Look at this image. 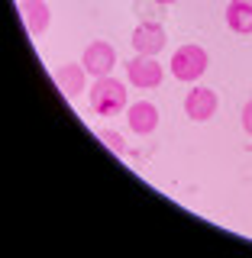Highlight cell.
<instances>
[{
  "instance_id": "cell-1",
  "label": "cell",
  "mask_w": 252,
  "mask_h": 258,
  "mask_svg": "<svg viewBox=\"0 0 252 258\" xmlns=\"http://www.w3.org/2000/svg\"><path fill=\"white\" fill-rule=\"evenodd\" d=\"M126 84L117 78H97L94 81V91H91V110L97 116H117L120 110L126 107Z\"/></svg>"
},
{
  "instance_id": "cell-2",
  "label": "cell",
  "mask_w": 252,
  "mask_h": 258,
  "mask_svg": "<svg viewBox=\"0 0 252 258\" xmlns=\"http://www.w3.org/2000/svg\"><path fill=\"white\" fill-rule=\"evenodd\" d=\"M204 71H207V52L200 45L188 42V45H181L172 55V75L178 81H188V84H191V81L204 78Z\"/></svg>"
},
{
  "instance_id": "cell-3",
  "label": "cell",
  "mask_w": 252,
  "mask_h": 258,
  "mask_svg": "<svg viewBox=\"0 0 252 258\" xmlns=\"http://www.w3.org/2000/svg\"><path fill=\"white\" fill-rule=\"evenodd\" d=\"M126 78L133 87H142V91H152V87L162 84L165 78V68L159 64L156 55H136V58L126 61Z\"/></svg>"
},
{
  "instance_id": "cell-4",
  "label": "cell",
  "mask_w": 252,
  "mask_h": 258,
  "mask_svg": "<svg viewBox=\"0 0 252 258\" xmlns=\"http://www.w3.org/2000/svg\"><path fill=\"white\" fill-rule=\"evenodd\" d=\"M81 64L87 68V75L107 78L113 71V64H117V48L110 42H104V39H94V42L84 48V55H81Z\"/></svg>"
},
{
  "instance_id": "cell-5",
  "label": "cell",
  "mask_w": 252,
  "mask_h": 258,
  "mask_svg": "<svg viewBox=\"0 0 252 258\" xmlns=\"http://www.w3.org/2000/svg\"><path fill=\"white\" fill-rule=\"evenodd\" d=\"M165 42H168L165 26L156 20H145L133 29V52H139V55H159L165 48Z\"/></svg>"
},
{
  "instance_id": "cell-6",
  "label": "cell",
  "mask_w": 252,
  "mask_h": 258,
  "mask_svg": "<svg viewBox=\"0 0 252 258\" xmlns=\"http://www.w3.org/2000/svg\"><path fill=\"white\" fill-rule=\"evenodd\" d=\"M184 113H188V119H194V123H207L217 113V94L210 87H200V84L191 87L188 97H184Z\"/></svg>"
},
{
  "instance_id": "cell-7",
  "label": "cell",
  "mask_w": 252,
  "mask_h": 258,
  "mask_svg": "<svg viewBox=\"0 0 252 258\" xmlns=\"http://www.w3.org/2000/svg\"><path fill=\"white\" fill-rule=\"evenodd\" d=\"M20 16L26 23L29 36H42L48 23H52V10H48L45 0H20Z\"/></svg>"
},
{
  "instance_id": "cell-8",
  "label": "cell",
  "mask_w": 252,
  "mask_h": 258,
  "mask_svg": "<svg viewBox=\"0 0 252 258\" xmlns=\"http://www.w3.org/2000/svg\"><path fill=\"white\" fill-rule=\"evenodd\" d=\"M126 123H129V129H133L136 136L156 133V129H159V110H156V103H149V100L133 103V107L126 110Z\"/></svg>"
},
{
  "instance_id": "cell-9",
  "label": "cell",
  "mask_w": 252,
  "mask_h": 258,
  "mask_svg": "<svg viewBox=\"0 0 252 258\" xmlns=\"http://www.w3.org/2000/svg\"><path fill=\"white\" fill-rule=\"evenodd\" d=\"M52 78H55V84H59V91H62L65 97H71V100H75V97L84 91L87 68H84V64H59Z\"/></svg>"
},
{
  "instance_id": "cell-10",
  "label": "cell",
  "mask_w": 252,
  "mask_h": 258,
  "mask_svg": "<svg viewBox=\"0 0 252 258\" xmlns=\"http://www.w3.org/2000/svg\"><path fill=\"white\" fill-rule=\"evenodd\" d=\"M226 23H230L233 32L249 36L252 32V0H230V7H226Z\"/></svg>"
},
{
  "instance_id": "cell-11",
  "label": "cell",
  "mask_w": 252,
  "mask_h": 258,
  "mask_svg": "<svg viewBox=\"0 0 252 258\" xmlns=\"http://www.w3.org/2000/svg\"><path fill=\"white\" fill-rule=\"evenodd\" d=\"M100 142L107 145V149L113 152V155H126V142L120 139L117 133H107V129H100Z\"/></svg>"
},
{
  "instance_id": "cell-12",
  "label": "cell",
  "mask_w": 252,
  "mask_h": 258,
  "mask_svg": "<svg viewBox=\"0 0 252 258\" xmlns=\"http://www.w3.org/2000/svg\"><path fill=\"white\" fill-rule=\"evenodd\" d=\"M242 129L252 136V100L249 103H242Z\"/></svg>"
},
{
  "instance_id": "cell-13",
  "label": "cell",
  "mask_w": 252,
  "mask_h": 258,
  "mask_svg": "<svg viewBox=\"0 0 252 258\" xmlns=\"http://www.w3.org/2000/svg\"><path fill=\"white\" fill-rule=\"evenodd\" d=\"M156 4H162V7H172V4H178V0H156Z\"/></svg>"
}]
</instances>
